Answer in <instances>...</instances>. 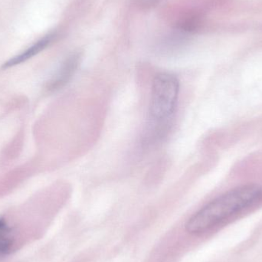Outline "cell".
<instances>
[{"instance_id": "obj_1", "label": "cell", "mask_w": 262, "mask_h": 262, "mask_svg": "<svg viewBox=\"0 0 262 262\" xmlns=\"http://www.w3.org/2000/svg\"><path fill=\"white\" fill-rule=\"evenodd\" d=\"M262 205V186L245 185L232 189L203 206L186 224L192 235L204 233L226 220Z\"/></svg>"}, {"instance_id": "obj_2", "label": "cell", "mask_w": 262, "mask_h": 262, "mask_svg": "<svg viewBox=\"0 0 262 262\" xmlns=\"http://www.w3.org/2000/svg\"><path fill=\"white\" fill-rule=\"evenodd\" d=\"M180 83L175 75L160 73L154 78L147 127L168 132L178 103Z\"/></svg>"}, {"instance_id": "obj_3", "label": "cell", "mask_w": 262, "mask_h": 262, "mask_svg": "<svg viewBox=\"0 0 262 262\" xmlns=\"http://www.w3.org/2000/svg\"><path fill=\"white\" fill-rule=\"evenodd\" d=\"M80 63V55L74 54L61 64L55 75L48 82L47 89L50 92H56L66 85L71 81Z\"/></svg>"}, {"instance_id": "obj_4", "label": "cell", "mask_w": 262, "mask_h": 262, "mask_svg": "<svg viewBox=\"0 0 262 262\" xmlns=\"http://www.w3.org/2000/svg\"><path fill=\"white\" fill-rule=\"evenodd\" d=\"M54 35H46L44 38H41L39 41H37L33 46H31L30 48L27 50L23 52L20 55L11 58L10 60L5 63L3 64V69H8V68L13 67V66H17V64H21V63L25 62L27 60L30 59L32 57L35 55H38V53L44 50L49 44L51 41L53 40Z\"/></svg>"}, {"instance_id": "obj_5", "label": "cell", "mask_w": 262, "mask_h": 262, "mask_svg": "<svg viewBox=\"0 0 262 262\" xmlns=\"http://www.w3.org/2000/svg\"><path fill=\"white\" fill-rule=\"evenodd\" d=\"M13 243L12 229L6 220L0 217V257L6 256L10 253Z\"/></svg>"}, {"instance_id": "obj_6", "label": "cell", "mask_w": 262, "mask_h": 262, "mask_svg": "<svg viewBox=\"0 0 262 262\" xmlns=\"http://www.w3.org/2000/svg\"><path fill=\"white\" fill-rule=\"evenodd\" d=\"M141 1L143 4L146 5V6H150V5L157 3V1H158V0H141Z\"/></svg>"}]
</instances>
